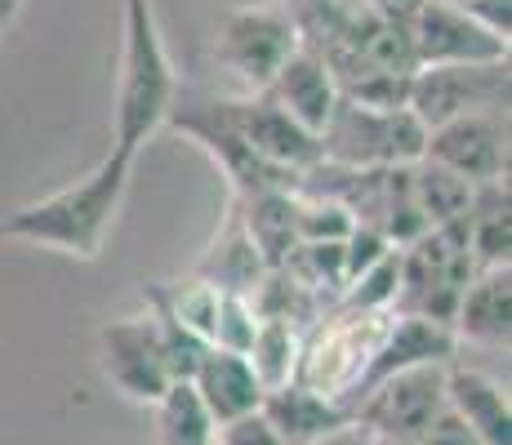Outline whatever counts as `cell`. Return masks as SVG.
I'll return each mask as SVG.
<instances>
[{
  "label": "cell",
  "mask_w": 512,
  "mask_h": 445,
  "mask_svg": "<svg viewBox=\"0 0 512 445\" xmlns=\"http://www.w3.org/2000/svg\"><path fill=\"white\" fill-rule=\"evenodd\" d=\"M410 63L419 67H468V63H508V45L486 36L477 23L455 5L423 0L406 23Z\"/></svg>",
  "instance_id": "8fae6325"
},
{
  "label": "cell",
  "mask_w": 512,
  "mask_h": 445,
  "mask_svg": "<svg viewBox=\"0 0 512 445\" xmlns=\"http://www.w3.org/2000/svg\"><path fill=\"white\" fill-rule=\"evenodd\" d=\"M312 445H370V432L357 428V423H348V428L330 432V437H321V441H312Z\"/></svg>",
  "instance_id": "1f68e13d"
},
{
  "label": "cell",
  "mask_w": 512,
  "mask_h": 445,
  "mask_svg": "<svg viewBox=\"0 0 512 445\" xmlns=\"http://www.w3.org/2000/svg\"><path fill=\"white\" fill-rule=\"evenodd\" d=\"M392 254V245L383 241V232L379 227H366V223H357L348 232V241H343V285L348 281H357L361 272H370L379 259H388Z\"/></svg>",
  "instance_id": "4316f807"
},
{
  "label": "cell",
  "mask_w": 512,
  "mask_h": 445,
  "mask_svg": "<svg viewBox=\"0 0 512 445\" xmlns=\"http://www.w3.org/2000/svg\"><path fill=\"white\" fill-rule=\"evenodd\" d=\"M446 405L477 432L481 445H512L508 388L499 379H490L486 370L450 361L446 365Z\"/></svg>",
  "instance_id": "2e32d148"
},
{
  "label": "cell",
  "mask_w": 512,
  "mask_h": 445,
  "mask_svg": "<svg viewBox=\"0 0 512 445\" xmlns=\"http://www.w3.org/2000/svg\"><path fill=\"white\" fill-rule=\"evenodd\" d=\"M441 405H446V365H419L361 392L352 401V423L366 428L370 437L419 441V432L437 419Z\"/></svg>",
  "instance_id": "ba28073f"
},
{
  "label": "cell",
  "mask_w": 512,
  "mask_h": 445,
  "mask_svg": "<svg viewBox=\"0 0 512 445\" xmlns=\"http://www.w3.org/2000/svg\"><path fill=\"white\" fill-rule=\"evenodd\" d=\"M214 445H285V441L277 437V428L254 410V414H241V419L223 423V428L214 432Z\"/></svg>",
  "instance_id": "83f0119b"
},
{
  "label": "cell",
  "mask_w": 512,
  "mask_h": 445,
  "mask_svg": "<svg viewBox=\"0 0 512 445\" xmlns=\"http://www.w3.org/2000/svg\"><path fill=\"white\" fill-rule=\"evenodd\" d=\"M139 156L107 147V156L94 165L85 178L58 187V192L41 196L32 205H18L5 223L0 236L5 241H23V245H41V250H58L67 259L94 263L103 254L112 223L121 214V201L130 192V174Z\"/></svg>",
  "instance_id": "6da1fadb"
},
{
  "label": "cell",
  "mask_w": 512,
  "mask_h": 445,
  "mask_svg": "<svg viewBox=\"0 0 512 445\" xmlns=\"http://www.w3.org/2000/svg\"><path fill=\"white\" fill-rule=\"evenodd\" d=\"M179 107V81L165 54V36L152 0H125L121 23V85L112 112V147L139 156L143 143L170 121Z\"/></svg>",
  "instance_id": "7a4b0ae2"
},
{
  "label": "cell",
  "mask_w": 512,
  "mask_h": 445,
  "mask_svg": "<svg viewBox=\"0 0 512 445\" xmlns=\"http://www.w3.org/2000/svg\"><path fill=\"white\" fill-rule=\"evenodd\" d=\"M236 201H241L236 219L259 250L263 267H281L285 254L299 245V192H254Z\"/></svg>",
  "instance_id": "ffe728a7"
},
{
  "label": "cell",
  "mask_w": 512,
  "mask_h": 445,
  "mask_svg": "<svg viewBox=\"0 0 512 445\" xmlns=\"http://www.w3.org/2000/svg\"><path fill=\"white\" fill-rule=\"evenodd\" d=\"M299 27H294L290 5H236L219 18V36H214V58L241 81L250 94L268 89V81L285 67L294 54Z\"/></svg>",
  "instance_id": "8992f818"
},
{
  "label": "cell",
  "mask_w": 512,
  "mask_h": 445,
  "mask_svg": "<svg viewBox=\"0 0 512 445\" xmlns=\"http://www.w3.org/2000/svg\"><path fill=\"white\" fill-rule=\"evenodd\" d=\"M464 241L472 263L481 267H508L512 259V196H508V178L472 187V201L464 214Z\"/></svg>",
  "instance_id": "d6986e66"
},
{
  "label": "cell",
  "mask_w": 512,
  "mask_h": 445,
  "mask_svg": "<svg viewBox=\"0 0 512 445\" xmlns=\"http://www.w3.org/2000/svg\"><path fill=\"white\" fill-rule=\"evenodd\" d=\"M397 263H401V281L392 312L428 316L437 325L455 321L459 299H464L468 281L477 276V263H472L464 241V219L446 227H428L419 241L401 245Z\"/></svg>",
  "instance_id": "5b68a950"
},
{
  "label": "cell",
  "mask_w": 512,
  "mask_h": 445,
  "mask_svg": "<svg viewBox=\"0 0 512 445\" xmlns=\"http://www.w3.org/2000/svg\"><path fill=\"white\" fill-rule=\"evenodd\" d=\"M508 312H512V267H481L468 281L464 299L455 308L459 348L464 343H486V348H508Z\"/></svg>",
  "instance_id": "ac0fdd59"
},
{
  "label": "cell",
  "mask_w": 512,
  "mask_h": 445,
  "mask_svg": "<svg viewBox=\"0 0 512 445\" xmlns=\"http://www.w3.org/2000/svg\"><path fill=\"white\" fill-rule=\"evenodd\" d=\"M321 161L343 165V170H401V165L423 161L428 130L410 107H366L339 98L317 134Z\"/></svg>",
  "instance_id": "277c9868"
},
{
  "label": "cell",
  "mask_w": 512,
  "mask_h": 445,
  "mask_svg": "<svg viewBox=\"0 0 512 445\" xmlns=\"http://www.w3.org/2000/svg\"><path fill=\"white\" fill-rule=\"evenodd\" d=\"M415 445H481V441H477V432H472L468 423L459 419L455 410H450V405H441L437 419H432L428 428L419 432Z\"/></svg>",
  "instance_id": "f1b7e54d"
},
{
  "label": "cell",
  "mask_w": 512,
  "mask_h": 445,
  "mask_svg": "<svg viewBox=\"0 0 512 445\" xmlns=\"http://www.w3.org/2000/svg\"><path fill=\"white\" fill-rule=\"evenodd\" d=\"M406 107L419 116L423 130L472 112L508 107V63H468V67H419L410 72Z\"/></svg>",
  "instance_id": "52a82bcc"
},
{
  "label": "cell",
  "mask_w": 512,
  "mask_h": 445,
  "mask_svg": "<svg viewBox=\"0 0 512 445\" xmlns=\"http://www.w3.org/2000/svg\"><path fill=\"white\" fill-rule=\"evenodd\" d=\"M450 361H459V339H455L450 325H437V321H428V316L392 312L388 334H383V343L374 348L370 370L361 374L352 401H357L361 392H370L374 383L392 379V374H401V370H419V365H450ZM352 401H348V410H352Z\"/></svg>",
  "instance_id": "4fadbf2b"
},
{
  "label": "cell",
  "mask_w": 512,
  "mask_h": 445,
  "mask_svg": "<svg viewBox=\"0 0 512 445\" xmlns=\"http://www.w3.org/2000/svg\"><path fill=\"white\" fill-rule=\"evenodd\" d=\"M370 445H415V441H388V437H370Z\"/></svg>",
  "instance_id": "836d02e7"
},
{
  "label": "cell",
  "mask_w": 512,
  "mask_h": 445,
  "mask_svg": "<svg viewBox=\"0 0 512 445\" xmlns=\"http://www.w3.org/2000/svg\"><path fill=\"white\" fill-rule=\"evenodd\" d=\"M423 156L446 165L450 174H459L472 187L508 178V107L472 112V116H459V121L428 130Z\"/></svg>",
  "instance_id": "7c38bea8"
},
{
  "label": "cell",
  "mask_w": 512,
  "mask_h": 445,
  "mask_svg": "<svg viewBox=\"0 0 512 445\" xmlns=\"http://www.w3.org/2000/svg\"><path fill=\"white\" fill-rule=\"evenodd\" d=\"M98 370L103 379L134 405H156L170 388V365L161 352L152 316H112L98 330Z\"/></svg>",
  "instance_id": "9c48e42d"
},
{
  "label": "cell",
  "mask_w": 512,
  "mask_h": 445,
  "mask_svg": "<svg viewBox=\"0 0 512 445\" xmlns=\"http://www.w3.org/2000/svg\"><path fill=\"white\" fill-rule=\"evenodd\" d=\"M214 121L228 130L236 143H245L259 161L277 165L290 174H308L321 161V147L312 134H303L299 125L285 112L268 103L263 94H245V98H228V103H210Z\"/></svg>",
  "instance_id": "30bf717a"
},
{
  "label": "cell",
  "mask_w": 512,
  "mask_h": 445,
  "mask_svg": "<svg viewBox=\"0 0 512 445\" xmlns=\"http://www.w3.org/2000/svg\"><path fill=\"white\" fill-rule=\"evenodd\" d=\"M254 330H259V316H254L250 299L245 294H219V321H214V339L210 348L223 352H250Z\"/></svg>",
  "instance_id": "484cf974"
},
{
  "label": "cell",
  "mask_w": 512,
  "mask_h": 445,
  "mask_svg": "<svg viewBox=\"0 0 512 445\" xmlns=\"http://www.w3.org/2000/svg\"><path fill=\"white\" fill-rule=\"evenodd\" d=\"M459 9H464V14L486 36H495V41L508 45V36H512V0H468V5H459Z\"/></svg>",
  "instance_id": "f546056e"
},
{
  "label": "cell",
  "mask_w": 512,
  "mask_h": 445,
  "mask_svg": "<svg viewBox=\"0 0 512 445\" xmlns=\"http://www.w3.org/2000/svg\"><path fill=\"white\" fill-rule=\"evenodd\" d=\"M397 281H401V263H397V250L388 259H379L370 272H361L357 281L343 285V308H357V312H392L397 303Z\"/></svg>",
  "instance_id": "d4e9b609"
},
{
  "label": "cell",
  "mask_w": 512,
  "mask_h": 445,
  "mask_svg": "<svg viewBox=\"0 0 512 445\" xmlns=\"http://www.w3.org/2000/svg\"><path fill=\"white\" fill-rule=\"evenodd\" d=\"M18 9H23V0H0V27H9L18 18Z\"/></svg>",
  "instance_id": "d6a6232c"
},
{
  "label": "cell",
  "mask_w": 512,
  "mask_h": 445,
  "mask_svg": "<svg viewBox=\"0 0 512 445\" xmlns=\"http://www.w3.org/2000/svg\"><path fill=\"white\" fill-rule=\"evenodd\" d=\"M441 5H455L459 9V5H468V0H441Z\"/></svg>",
  "instance_id": "e575fe53"
},
{
  "label": "cell",
  "mask_w": 512,
  "mask_h": 445,
  "mask_svg": "<svg viewBox=\"0 0 512 445\" xmlns=\"http://www.w3.org/2000/svg\"><path fill=\"white\" fill-rule=\"evenodd\" d=\"M299 343H303V330H294V325H285V321H259V330H254V343H250V352H245V361L254 365L263 392L281 388V383L294 379V365H299Z\"/></svg>",
  "instance_id": "cb8c5ba5"
},
{
  "label": "cell",
  "mask_w": 512,
  "mask_h": 445,
  "mask_svg": "<svg viewBox=\"0 0 512 445\" xmlns=\"http://www.w3.org/2000/svg\"><path fill=\"white\" fill-rule=\"evenodd\" d=\"M219 294L223 290H214V285L201 281V276L143 285L147 312L165 316V321H179L183 330H192L196 339H205V343L214 339V321H219Z\"/></svg>",
  "instance_id": "44dd1931"
},
{
  "label": "cell",
  "mask_w": 512,
  "mask_h": 445,
  "mask_svg": "<svg viewBox=\"0 0 512 445\" xmlns=\"http://www.w3.org/2000/svg\"><path fill=\"white\" fill-rule=\"evenodd\" d=\"M366 5L383 18V23H392V27H401V32H406V23L415 18V9L423 5V0H366Z\"/></svg>",
  "instance_id": "4dcf8cb0"
},
{
  "label": "cell",
  "mask_w": 512,
  "mask_h": 445,
  "mask_svg": "<svg viewBox=\"0 0 512 445\" xmlns=\"http://www.w3.org/2000/svg\"><path fill=\"white\" fill-rule=\"evenodd\" d=\"M259 414L277 428V437L285 445H312L330 432L348 428L352 423V410L343 401H330L321 392H308L303 383H281V388H268L263 392V405Z\"/></svg>",
  "instance_id": "e0dca14e"
},
{
  "label": "cell",
  "mask_w": 512,
  "mask_h": 445,
  "mask_svg": "<svg viewBox=\"0 0 512 445\" xmlns=\"http://www.w3.org/2000/svg\"><path fill=\"white\" fill-rule=\"evenodd\" d=\"M410 192H415V205H419V214L428 227L459 223L468 214V201H472V183H464L459 174H450L446 165L428 161V156L410 165Z\"/></svg>",
  "instance_id": "7402d4cb"
},
{
  "label": "cell",
  "mask_w": 512,
  "mask_h": 445,
  "mask_svg": "<svg viewBox=\"0 0 512 445\" xmlns=\"http://www.w3.org/2000/svg\"><path fill=\"white\" fill-rule=\"evenodd\" d=\"M263 98H268L277 112H285L294 125H299L303 134L317 138L326 130L334 103H339V85H334V72L330 63L317 54V49L299 45L290 58H285V67L268 81V89H259Z\"/></svg>",
  "instance_id": "5bb4252c"
},
{
  "label": "cell",
  "mask_w": 512,
  "mask_h": 445,
  "mask_svg": "<svg viewBox=\"0 0 512 445\" xmlns=\"http://www.w3.org/2000/svg\"><path fill=\"white\" fill-rule=\"evenodd\" d=\"M392 325V312H357V308H330L308 325L299 343V365L294 379L308 392H321L330 401H352L361 374L370 370V356L383 343Z\"/></svg>",
  "instance_id": "3957f363"
},
{
  "label": "cell",
  "mask_w": 512,
  "mask_h": 445,
  "mask_svg": "<svg viewBox=\"0 0 512 445\" xmlns=\"http://www.w3.org/2000/svg\"><path fill=\"white\" fill-rule=\"evenodd\" d=\"M156 445H214V419L192 392V383H170L165 397L152 405Z\"/></svg>",
  "instance_id": "603a6c76"
},
{
  "label": "cell",
  "mask_w": 512,
  "mask_h": 445,
  "mask_svg": "<svg viewBox=\"0 0 512 445\" xmlns=\"http://www.w3.org/2000/svg\"><path fill=\"white\" fill-rule=\"evenodd\" d=\"M187 383H192V392L201 397L205 410H210L214 428L241 419V414H254L263 405V383H259L254 365L245 361L241 352L210 348L201 356V365H196V374Z\"/></svg>",
  "instance_id": "9a60e30c"
}]
</instances>
